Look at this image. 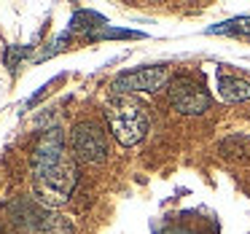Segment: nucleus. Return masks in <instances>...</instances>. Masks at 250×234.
Returning <instances> with one entry per match:
<instances>
[{"label":"nucleus","instance_id":"1","mask_svg":"<svg viewBox=\"0 0 250 234\" xmlns=\"http://www.w3.org/2000/svg\"><path fill=\"white\" fill-rule=\"evenodd\" d=\"M30 172H33L35 199L46 207H60L73 196L78 183V167L65 148L62 127H49L38 137L30 153Z\"/></svg>","mask_w":250,"mask_h":234},{"label":"nucleus","instance_id":"2","mask_svg":"<svg viewBox=\"0 0 250 234\" xmlns=\"http://www.w3.org/2000/svg\"><path fill=\"white\" fill-rule=\"evenodd\" d=\"M105 121L110 127V135L121 143V146H137L148 132V113L146 105L137 103L129 94H110L105 100V110H103Z\"/></svg>","mask_w":250,"mask_h":234},{"label":"nucleus","instance_id":"3","mask_svg":"<svg viewBox=\"0 0 250 234\" xmlns=\"http://www.w3.org/2000/svg\"><path fill=\"white\" fill-rule=\"evenodd\" d=\"M11 218L27 234H73V223L38 199H17L11 205Z\"/></svg>","mask_w":250,"mask_h":234},{"label":"nucleus","instance_id":"4","mask_svg":"<svg viewBox=\"0 0 250 234\" xmlns=\"http://www.w3.org/2000/svg\"><path fill=\"white\" fill-rule=\"evenodd\" d=\"M70 148L81 162L86 164H100L108 159L110 153V143H108V132L97 124V121H78L70 129Z\"/></svg>","mask_w":250,"mask_h":234},{"label":"nucleus","instance_id":"5","mask_svg":"<svg viewBox=\"0 0 250 234\" xmlns=\"http://www.w3.org/2000/svg\"><path fill=\"white\" fill-rule=\"evenodd\" d=\"M167 97H169V105L183 116H202L212 103L207 89L202 86V81H196V78H191V76L169 78Z\"/></svg>","mask_w":250,"mask_h":234},{"label":"nucleus","instance_id":"6","mask_svg":"<svg viewBox=\"0 0 250 234\" xmlns=\"http://www.w3.org/2000/svg\"><path fill=\"white\" fill-rule=\"evenodd\" d=\"M169 84V67L167 65H153V67H140L129 70L113 78L110 89L113 94H129V92H156V89Z\"/></svg>","mask_w":250,"mask_h":234},{"label":"nucleus","instance_id":"7","mask_svg":"<svg viewBox=\"0 0 250 234\" xmlns=\"http://www.w3.org/2000/svg\"><path fill=\"white\" fill-rule=\"evenodd\" d=\"M218 94L226 103H245V100H250V81H245L239 76L218 73Z\"/></svg>","mask_w":250,"mask_h":234},{"label":"nucleus","instance_id":"8","mask_svg":"<svg viewBox=\"0 0 250 234\" xmlns=\"http://www.w3.org/2000/svg\"><path fill=\"white\" fill-rule=\"evenodd\" d=\"M210 33H231V35H250V17H239L231 22H223L210 27Z\"/></svg>","mask_w":250,"mask_h":234},{"label":"nucleus","instance_id":"9","mask_svg":"<svg viewBox=\"0 0 250 234\" xmlns=\"http://www.w3.org/2000/svg\"><path fill=\"white\" fill-rule=\"evenodd\" d=\"M27 57V46H8L6 49V65H8V70H17V65H19V60H24Z\"/></svg>","mask_w":250,"mask_h":234}]
</instances>
